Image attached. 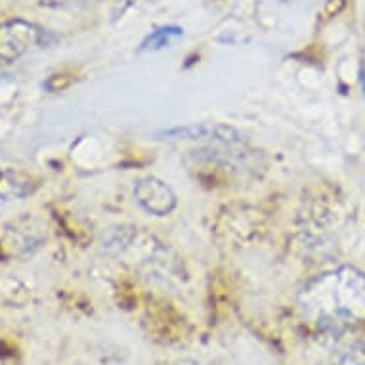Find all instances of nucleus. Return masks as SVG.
<instances>
[{"label": "nucleus", "mask_w": 365, "mask_h": 365, "mask_svg": "<svg viewBox=\"0 0 365 365\" xmlns=\"http://www.w3.org/2000/svg\"><path fill=\"white\" fill-rule=\"evenodd\" d=\"M56 41L54 33L41 25L25 19H8L0 24V60L12 63L31 52L48 48Z\"/></svg>", "instance_id": "nucleus-2"}, {"label": "nucleus", "mask_w": 365, "mask_h": 365, "mask_svg": "<svg viewBox=\"0 0 365 365\" xmlns=\"http://www.w3.org/2000/svg\"><path fill=\"white\" fill-rule=\"evenodd\" d=\"M136 203L153 216H168L176 209L178 197L173 187L155 176H144L134 184Z\"/></svg>", "instance_id": "nucleus-4"}, {"label": "nucleus", "mask_w": 365, "mask_h": 365, "mask_svg": "<svg viewBox=\"0 0 365 365\" xmlns=\"http://www.w3.org/2000/svg\"><path fill=\"white\" fill-rule=\"evenodd\" d=\"M359 84H361V92H364L365 96V67H359Z\"/></svg>", "instance_id": "nucleus-8"}, {"label": "nucleus", "mask_w": 365, "mask_h": 365, "mask_svg": "<svg viewBox=\"0 0 365 365\" xmlns=\"http://www.w3.org/2000/svg\"><path fill=\"white\" fill-rule=\"evenodd\" d=\"M302 316L325 333H342L365 322V276L352 266L314 277L299 294Z\"/></svg>", "instance_id": "nucleus-1"}, {"label": "nucleus", "mask_w": 365, "mask_h": 365, "mask_svg": "<svg viewBox=\"0 0 365 365\" xmlns=\"http://www.w3.org/2000/svg\"><path fill=\"white\" fill-rule=\"evenodd\" d=\"M42 6L56 8V10H77L86 8L90 4H96L98 0H38Z\"/></svg>", "instance_id": "nucleus-7"}, {"label": "nucleus", "mask_w": 365, "mask_h": 365, "mask_svg": "<svg viewBox=\"0 0 365 365\" xmlns=\"http://www.w3.org/2000/svg\"><path fill=\"white\" fill-rule=\"evenodd\" d=\"M38 187L36 180L29 174L16 170V168H2L0 170V199L2 201H18L29 197Z\"/></svg>", "instance_id": "nucleus-5"}, {"label": "nucleus", "mask_w": 365, "mask_h": 365, "mask_svg": "<svg viewBox=\"0 0 365 365\" xmlns=\"http://www.w3.org/2000/svg\"><path fill=\"white\" fill-rule=\"evenodd\" d=\"M184 35V29L182 27H176V25H168V27H159L151 35L145 36V41L142 42V48L140 50H161L165 46L170 44L173 38H178V36Z\"/></svg>", "instance_id": "nucleus-6"}, {"label": "nucleus", "mask_w": 365, "mask_h": 365, "mask_svg": "<svg viewBox=\"0 0 365 365\" xmlns=\"http://www.w3.org/2000/svg\"><path fill=\"white\" fill-rule=\"evenodd\" d=\"M157 140H182V142H203L209 145H245L247 136L234 126L218 123L184 125L157 132Z\"/></svg>", "instance_id": "nucleus-3"}]
</instances>
